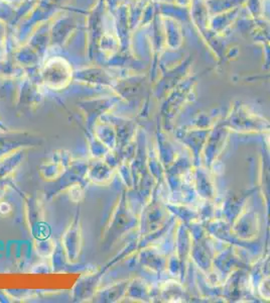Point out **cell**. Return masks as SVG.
<instances>
[{
  "label": "cell",
  "mask_w": 270,
  "mask_h": 303,
  "mask_svg": "<svg viewBox=\"0 0 270 303\" xmlns=\"http://www.w3.org/2000/svg\"><path fill=\"white\" fill-rule=\"evenodd\" d=\"M11 211V207L8 203H1L0 204V214L5 215Z\"/></svg>",
  "instance_id": "obj_1"
}]
</instances>
